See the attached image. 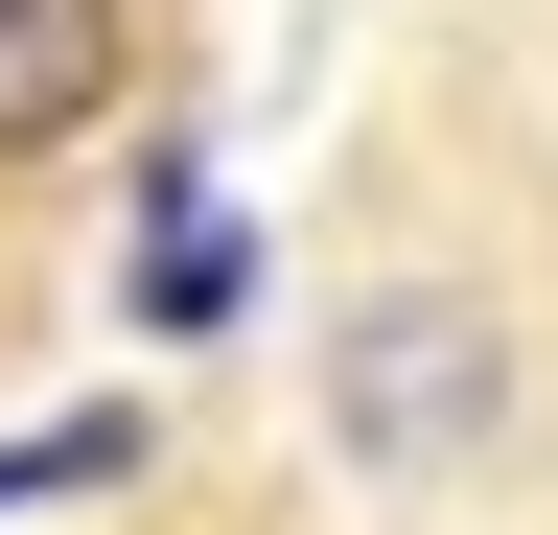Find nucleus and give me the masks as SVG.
<instances>
[{
	"mask_svg": "<svg viewBox=\"0 0 558 535\" xmlns=\"http://www.w3.org/2000/svg\"><path fill=\"white\" fill-rule=\"evenodd\" d=\"M488 396H512V350H488V303H442V280L349 303V350H326L349 465H465V442H488Z\"/></svg>",
	"mask_w": 558,
	"mask_h": 535,
	"instance_id": "1",
	"label": "nucleus"
},
{
	"mask_svg": "<svg viewBox=\"0 0 558 535\" xmlns=\"http://www.w3.org/2000/svg\"><path fill=\"white\" fill-rule=\"evenodd\" d=\"M117 94V0H0V163H47Z\"/></svg>",
	"mask_w": 558,
	"mask_h": 535,
	"instance_id": "2",
	"label": "nucleus"
}]
</instances>
